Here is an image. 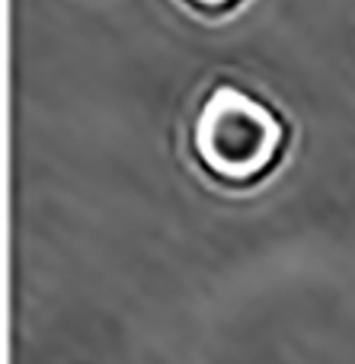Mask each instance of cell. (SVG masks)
<instances>
[{
	"instance_id": "cell-1",
	"label": "cell",
	"mask_w": 355,
	"mask_h": 364,
	"mask_svg": "<svg viewBox=\"0 0 355 364\" xmlns=\"http://www.w3.org/2000/svg\"><path fill=\"white\" fill-rule=\"evenodd\" d=\"M279 144L272 115L253 100L224 90L198 122V151L224 176H253L272 160Z\"/></svg>"
},
{
	"instance_id": "cell-2",
	"label": "cell",
	"mask_w": 355,
	"mask_h": 364,
	"mask_svg": "<svg viewBox=\"0 0 355 364\" xmlns=\"http://www.w3.org/2000/svg\"><path fill=\"white\" fill-rule=\"evenodd\" d=\"M192 6H202V10H224V6L237 4V0H189Z\"/></svg>"
}]
</instances>
